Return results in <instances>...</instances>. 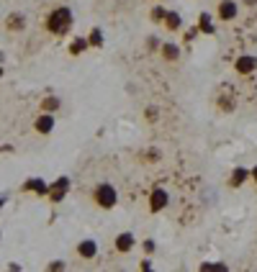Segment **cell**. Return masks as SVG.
I'll use <instances>...</instances> for the list:
<instances>
[{
	"instance_id": "cell-1",
	"label": "cell",
	"mask_w": 257,
	"mask_h": 272,
	"mask_svg": "<svg viewBox=\"0 0 257 272\" xmlns=\"http://www.w3.org/2000/svg\"><path fill=\"white\" fill-rule=\"evenodd\" d=\"M72 26V13L70 8H57V11H52L49 21H47V29L52 34H64Z\"/></svg>"
},
{
	"instance_id": "cell-2",
	"label": "cell",
	"mask_w": 257,
	"mask_h": 272,
	"mask_svg": "<svg viewBox=\"0 0 257 272\" xmlns=\"http://www.w3.org/2000/svg\"><path fill=\"white\" fill-rule=\"evenodd\" d=\"M95 203L98 205H103V208H111L116 203V190L111 185H100L95 190Z\"/></svg>"
},
{
	"instance_id": "cell-3",
	"label": "cell",
	"mask_w": 257,
	"mask_h": 272,
	"mask_svg": "<svg viewBox=\"0 0 257 272\" xmlns=\"http://www.w3.org/2000/svg\"><path fill=\"white\" fill-rule=\"evenodd\" d=\"M219 16H221L224 21H232V18L237 16V5L232 3V0H224V3L219 5Z\"/></svg>"
},
{
	"instance_id": "cell-4",
	"label": "cell",
	"mask_w": 257,
	"mask_h": 272,
	"mask_svg": "<svg viewBox=\"0 0 257 272\" xmlns=\"http://www.w3.org/2000/svg\"><path fill=\"white\" fill-rule=\"evenodd\" d=\"M165 205H167V193H165V190H154V195H152V211H162Z\"/></svg>"
},
{
	"instance_id": "cell-5",
	"label": "cell",
	"mask_w": 257,
	"mask_h": 272,
	"mask_svg": "<svg viewBox=\"0 0 257 272\" xmlns=\"http://www.w3.org/2000/svg\"><path fill=\"white\" fill-rule=\"evenodd\" d=\"M257 67V59L255 57H242V59H237V69L239 72H252Z\"/></svg>"
},
{
	"instance_id": "cell-6",
	"label": "cell",
	"mask_w": 257,
	"mask_h": 272,
	"mask_svg": "<svg viewBox=\"0 0 257 272\" xmlns=\"http://www.w3.org/2000/svg\"><path fill=\"white\" fill-rule=\"evenodd\" d=\"M54 129V119L52 116H41L39 121H36V131H41V134H49Z\"/></svg>"
},
{
	"instance_id": "cell-7",
	"label": "cell",
	"mask_w": 257,
	"mask_h": 272,
	"mask_svg": "<svg viewBox=\"0 0 257 272\" xmlns=\"http://www.w3.org/2000/svg\"><path fill=\"white\" fill-rule=\"evenodd\" d=\"M165 23H167V29H180V16L172 11H165Z\"/></svg>"
},
{
	"instance_id": "cell-8",
	"label": "cell",
	"mask_w": 257,
	"mask_h": 272,
	"mask_svg": "<svg viewBox=\"0 0 257 272\" xmlns=\"http://www.w3.org/2000/svg\"><path fill=\"white\" fill-rule=\"evenodd\" d=\"M80 255L88 257V259L95 257V241H82V244H80Z\"/></svg>"
},
{
	"instance_id": "cell-9",
	"label": "cell",
	"mask_w": 257,
	"mask_h": 272,
	"mask_svg": "<svg viewBox=\"0 0 257 272\" xmlns=\"http://www.w3.org/2000/svg\"><path fill=\"white\" fill-rule=\"evenodd\" d=\"M64 190H67V180H59V183L54 185V190H52V201H62Z\"/></svg>"
},
{
	"instance_id": "cell-10",
	"label": "cell",
	"mask_w": 257,
	"mask_h": 272,
	"mask_svg": "<svg viewBox=\"0 0 257 272\" xmlns=\"http://www.w3.org/2000/svg\"><path fill=\"white\" fill-rule=\"evenodd\" d=\"M131 234H121V237H118V241H116V247L118 249H121V252H128V249H131Z\"/></svg>"
},
{
	"instance_id": "cell-11",
	"label": "cell",
	"mask_w": 257,
	"mask_h": 272,
	"mask_svg": "<svg viewBox=\"0 0 257 272\" xmlns=\"http://www.w3.org/2000/svg\"><path fill=\"white\" fill-rule=\"evenodd\" d=\"M250 177V172H247L244 167H239V170H234V177H232V185H242L244 180Z\"/></svg>"
},
{
	"instance_id": "cell-12",
	"label": "cell",
	"mask_w": 257,
	"mask_h": 272,
	"mask_svg": "<svg viewBox=\"0 0 257 272\" xmlns=\"http://www.w3.org/2000/svg\"><path fill=\"white\" fill-rule=\"evenodd\" d=\"M26 190H36V193H47V185H44L41 180H31V183H26Z\"/></svg>"
},
{
	"instance_id": "cell-13",
	"label": "cell",
	"mask_w": 257,
	"mask_h": 272,
	"mask_svg": "<svg viewBox=\"0 0 257 272\" xmlns=\"http://www.w3.org/2000/svg\"><path fill=\"white\" fill-rule=\"evenodd\" d=\"M162 54H165L167 59H175V57H178V47H175V44H165V47H162Z\"/></svg>"
},
{
	"instance_id": "cell-14",
	"label": "cell",
	"mask_w": 257,
	"mask_h": 272,
	"mask_svg": "<svg viewBox=\"0 0 257 272\" xmlns=\"http://www.w3.org/2000/svg\"><path fill=\"white\" fill-rule=\"evenodd\" d=\"M82 49H85V39H75V41H72V47H70L72 54H80Z\"/></svg>"
},
{
	"instance_id": "cell-15",
	"label": "cell",
	"mask_w": 257,
	"mask_h": 272,
	"mask_svg": "<svg viewBox=\"0 0 257 272\" xmlns=\"http://www.w3.org/2000/svg\"><path fill=\"white\" fill-rule=\"evenodd\" d=\"M8 26H11V29H23V16H11Z\"/></svg>"
},
{
	"instance_id": "cell-16",
	"label": "cell",
	"mask_w": 257,
	"mask_h": 272,
	"mask_svg": "<svg viewBox=\"0 0 257 272\" xmlns=\"http://www.w3.org/2000/svg\"><path fill=\"white\" fill-rule=\"evenodd\" d=\"M90 44H93V47H100V44H103V36H100L98 29L93 31V36H90Z\"/></svg>"
},
{
	"instance_id": "cell-17",
	"label": "cell",
	"mask_w": 257,
	"mask_h": 272,
	"mask_svg": "<svg viewBox=\"0 0 257 272\" xmlns=\"http://www.w3.org/2000/svg\"><path fill=\"white\" fill-rule=\"evenodd\" d=\"M201 29H203L206 34H211L214 29H211V21H208V16H201Z\"/></svg>"
},
{
	"instance_id": "cell-18",
	"label": "cell",
	"mask_w": 257,
	"mask_h": 272,
	"mask_svg": "<svg viewBox=\"0 0 257 272\" xmlns=\"http://www.w3.org/2000/svg\"><path fill=\"white\" fill-rule=\"evenodd\" d=\"M59 105V101L57 98H49V101H44V108H47V111H54V108Z\"/></svg>"
},
{
	"instance_id": "cell-19",
	"label": "cell",
	"mask_w": 257,
	"mask_h": 272,
	"mask_svg": "<svg viewBox=\"0 0 257 272\" xmlns=\"http://www.w3.org/2000/svg\"><path fill=\"white\" fill-rule=\"evenodd\" d=\"M203 270H224V265H203Z\"/></svg>"
},
{
	"instance_id": "cell-20",
	"label": "cell",
	"mask_w": 257,
	"mask_h": 272,
	"mask_svg": "<svg viewBox=\"0 0 257 272\" xmlns=\"http://www.w3.org/2000/svg\"><path fill=\"white\" fill-rule=\"evenodd\" d=\"M250 175H252V177H255V180H257V167H255V170H252V172H250Z\"/></svg>"
},
{
	"instance_id": "cell-21",
	"label": "cell",
	"mask_w": 257,
	"mask_h": 272,
	"mask_svg": "<svg viewBox=\"0 0 257 272\" xmlns=\"http://www.w3.org/2000/svg\"><path fill=\"white\" fill-rule=\"evenodd\" d=\"M244 3H247V5H255V3H257V0H244Z\"/></svg>"
}]
</instances>
